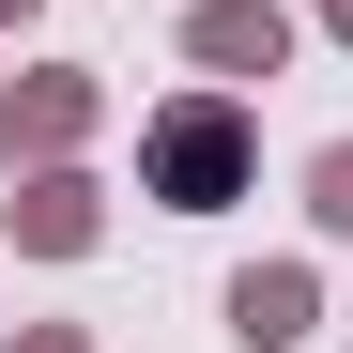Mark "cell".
I'll list each match as a JSON object with an SVG mask.
<instances>
[{
	"instance_id": "7",
	"label": "cell",
	"mask_w": 353,
	"mask_h": 353,
	"mask_svg": "<svg viewBox=\"0 0 353 353\" xmlns=\"http://www.w3.org/2000/svg\"><path fill=\"white\" fill-rule=\"evenodd\" d=\"M323 16H338V31H353V0H323Z\"/></svg>"
},
{
	"instance_id": "8",
	"label": "cell",
	"mask_w": 353,
	"mask_h": 353,
	"mask_svg": "<svg viewBox=\"0 0 353 353\" xmlns=\"http://www.w3.org/2000/svg\"><path fill=\"white\" fill-rule=\"evenodd\" d=\"M31 353H77V338H31Z\"/></svg>"
},
{
	"instance_id": "5",
	"label": "cell",
	"mask_w": 353,
	"mask_h": 353,
	"mask_svg": "<svg viewBox=\"0 0 353 353\" xmlns=\"http://www.w3.org/2000/svg\"><path fill=\"white\" fill-rule=\"evenodd\" d=\"M77 108H92L77 77H31V108H16V139H77Z\"/></svg>"
},
{
	"instance_id": "1",
	"label": "cell",
	"mask_w": 353,
	"mask_h": 353,
	"mask_svg": "<svg viewBox=\"0 0 353 353\" xmlns=\"http://www.w3.org/2000/svg\"><path fill=\"white\" fill-rule=\"evenodd\" d=\"M139 185L169 215H215L230 185H246V108H230V92H169L154 123H139Z\"/></svg>"
},
{
	"instance_id": "9",
	"label": "cell",
	"mask_w": 353,
	"mask_h": 353,
	"mask_svg": "<svg viewBox=\"0 0 353 353\" xmlns=\"http://www.w3.org/2000/svg\"><path fill=\"white\" fill-rule=\"evenodd\" d=\"M0 16H31V0H0Z\"/></svg>"
},
{
	"instance_id": "4",
	"label": "cell",
	"mask_w": 353,
	"mask_h": 353,
	"mask_svg": "<svg viewBox=\"0 0 353 353\" xmlns=\"http://www.w3.org/2000/svg\"><path fill=\"white\" fill-rule=\"evenodd\" d=\"M16 230H31V246H92V185H62V169H46V185L16 200Z\"/></svg>"
},
{
	"instance_id": "2",
	"label": "cell",
	"mask_w": 353,
	"mask_h": 353,
	"mask_svg": "<svg viewBox=\"0 0 353 353\" xmlns=\"http://www.w3.org/2000/svg\"><path fill=\"white\" fill-rule=\"evenodd\" d=\"M276 46H292V16H276V0H200V62H215V77H246V62L276 77Z\"/></svg>"
},
{
	"instance_id": "6",
	"label": "cell",
	"mask_w": 353,
	"mask_h": 353,
	"mask_svg": "<svg viewBox=\"0 0 353 353\" xmlns=\"http://www.w3.org/2000/svg\"><path fill=\"white\" fill-rule=\"evenodd\" d=\"M307 215H323V230H353V139H338V154L307 169Z\"/></svg>"
},
{
	"instance_id": "3",
	"label": "cell",
	"mask_w": 353,
	"mask_h": 353,
	"mask_svg": "<svg viewBox=\"0 0 353 353\" xmlns=\"http://www.w3.org/2000/svg\"><path fill=\"white\" fill-rule=\"evenodd\" d=\"M230 323H246L261 353H276V338H307V276H292V261H261V276H230Z\"/></svg>"
}]
</instances>
